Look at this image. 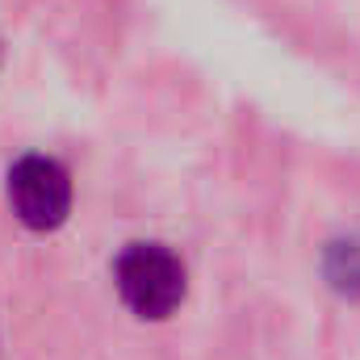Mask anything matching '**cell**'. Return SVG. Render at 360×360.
Instances as JSON below:
<instances>
[{"instance_id": "obj_1", "label": "cell", "mask_w": 360, "mask_h": 360, "mask_svg": "<svg viewBox=\"0 0 360 360\" xmlns=\"http://www.w3.org/2000/svg\"><path fill=\"white\" fill-rule=\"evenodd\" d=\"M113 285L130 314L160 323L184 302L188 272L176 252L164 243H130L113 260Z\"/></svg>"}, {"instance_id": "obj_2", "label": "cell", "mask_w": 360, "mask_h": 360, "mask_svg": "<svg viewBox=\"0 0 360 360\" xmlns=\"http://www.w3.org/2000/svg\"><path fill=\"white\" fill-rule=\"evenodd\" d=\"M8 205L21 226L46 235L59 231L72 214V176L51 155H21L8 168Z\"/></svg>"}, {"instance_id": "obj_3", "label": "cell", "mask_w": 360, "mask_h": 360, "mask_svg": "<svg viewBox=\"0 0 360 360\" xmlns=\"http://www.w3.org/2000/svg\"><path fill=\"white\" fill-rule=\"evenodd\" d=\"M323 272L331 281L335 293L344 297H360V239H340L327 248L323 256Z\"/></svg>"}]
</instances>
